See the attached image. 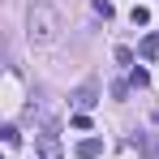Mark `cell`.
<instances>
[{"label":"cell","mask_w":159,"mask_h":159,"mask_svg":"<svg viewBox=\"0 0 159 159\" xmlns=\"http://www.w3.org/2000/svg\"><path fill=\"white\" fill-rule=\"evenodd\" d=\"M34 146H39V155H43V159H60V138H56V125H52V120L34 133Z\"/></svg>","instance_id":"obj_2"},{"label":"cell","mask_w":159,"mask_h":159,"mask_svg":"<svg viewBox=\"0 0 159 159\" xmlns=\"http://www.w3.org/2000/svg\"><path fill=\"white\" fill-rule=\"evenodd\" d=\"M142 151L146 155H159V138H142Z\"/></svg>","instance_id":"obj_10"},{"label":"cell","mask_w":159,"mask_h":159,"mask_svg":"<svg viewBox=\"0 0 159 159\" xmlns=\"http://www.w3.org/2000/svg\"><path fill=\"white\" fill-rule=\"evenodd\" d=\"M22 142V133H17V125H4V146H17Z\"/></svg>","instance_id":"obj_8"},{"label":"cell","mask_w":159,"mask_h":159,"mask_svg":"<svg viewBox=\"0 0 159 159\" xmlns=\"http://www.w3.org/2000/svg\"><path fill=\"white\" fill-rule=\"evenodd\" d=\"M103 155V138H86V142H78V159H95Z\"/></svg>","instance_id":"obj_4"},{"label":"cell","mask_w":159,"mask_h":159,"mask_svg":"<svg viewBox=\"0 0 159 159\" xmlns=\"http://www.w3.org/2000/svg\"><path fill=\"white\" fill-rule=\"evenodd\" d=\"M26 34H30V43H56V34H60V13H56L52 4H30Z\"/></svg>","instance_id":"obj_1"},{"label":"cell","mask_w":159,"mask_h":159,"mask_svg":"<svg viewBox=\"0 0 159 159\" xmlns=\"http://www.w3.org/2000/svg\"><path fill=\"white\" fill-rule=\"evenodd\" d=\"M116 65H133V52H129V48H116Z\"/></svg>","instance_id":"obj_11"},{"label":"cell","mask_w":159,"mask_h":159,"mask_svg":"<svg viewBox=\"0 0 159 159\" xmlns=\"http://www.w3.org/2000/svg\"><path fill=\"white\" fill-rule=\"evenodd\" d=\"M78 107H90V103H99V82H86V86H78Z\"/></svg>","instance_id":"obj_3"},{"label":"cell","mask_w":159,"mask_h":159,"mask_svg":"<svg viewBox=\"0 0 159 159\" xmlns=\"http://www.w3.org/2000/svg\"><path fill=\"white\" fill-rule=\"evenodd\" d=\"M138 52H142V60H155L159 56V30H151V34L138 43Z\"/></svg>","instance_id":"obj_5"},{"label":"cell","mask_w":159,"mask_h":159,"mask_svg":"<svg viewBox=\"0 0 159 159\" xmlns=\"http://www.w3.org/2000/svg\"><path fill=\"white\" fill-rule=\"evenodd\" d=\"M95 13H99V17H112L116 9H112V0H95Z\"/></svg>","instance_id":"obj_9"},{"label":"cell","mask_w":159,"mask_h":159,"mask_svg":"<svg viewBox=\"0 0 159 159\" xmlns=\"http://www.w3.org/2000/svg\"><path fill=\"white\" fill-rule=\"evenodd\" d=\"M129 82L142 90V86H151V73H146V69H133V73H129Z\"/></svg>","instance_id":"obj_7"},{"label":"cell","mask_w":159,"mask_h":159,"mask_svg":"<svg viewBox=\"0 0 159 159\" xmlns=\"http://www.w3.org/2000/svg\"><path fill=\"white\" fill-rule=\"evenodd\" d=\"M129 22H133V26H146V22H151V9H142V4H138V9L129 13Z\"/></svg>","instance_id":"obj_6"}]
</instances>
